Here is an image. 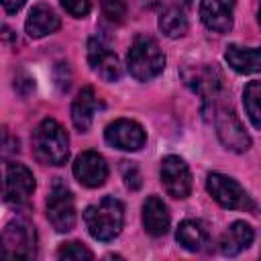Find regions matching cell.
Returning a JSON list of instances; mask_svg holds the SVG:
<instances>
[{
    "mask_svg": "<svg viewBox=\"0 0 261 261\" xmlns=\"http://www.w3.org/2000/svg\"><path fill=\"white\" fill-rule=\"evenodd\" d=\"M104 139L108 145L122 149V151H139L145 141L147 135L143 130V126L130 118H118L114 122H110L104 130Z\"/></svg>",
    "mask_w": 261,
    "mask_h": 261,
    "instance_id": "12",
    "label": "cell"
},
{
    "mask_svg": "<svg viewBox=\"0 0 261 261\" xmlns=\"http://www.w3.org/2000/svg\"><path fill=\"white\" fill-rule=\"evenodd\" d=\"M2 255L6 259H33V257H37V232L29 220L16 218L4 226V230H2Z\"/></svg>",
    "mask_w": 261,
    "mask_h": 261,
    "instance_id": "6",
    "label": "cell"
},
{
    "mask_svg": "<svg viewBox=\"0 0 261 261\" xmlns=\"http://www.w3.org/2000/svg\"><path fill=\"white\" fill-rule=\"evenodd\" d=\"M234 0H200V18L208 31L228 33L232 29Z\"/></svg>",
    "mask_w": 261,
    "mask_h": 261,
    "instance_id": "14",
    "label": "cell"
},
{
    "mask_svg": "<svg viewBox=\"0 0 261 261\" xmlns=\"http://www.w3.org/2000/svg\"><path fill=\"white\" fill-rule=\"evenodd\" d=\"M57 257L61 261H90V259H94V253L90 249H86L82 243L71 241V243H63L59 247Z\"/></svg>",
    "mask_w": 261,
    "mask_h": 261,
    "instance_id": "23",
    "label": "cell"
},
{
    "mask_svg": "<svg viewBox=\"0 0 261 261\" xmlns=\"http://www.w3.org/2000/svg\"><path fill=\"white\" fill-rule=\"evenodd\" d=\"M206 114H212L216 135L226 149H230L234 153H245L251 147V137L247 135V130L241 124L234 110L224 104V100H220L210 110H206Z\"/></svg>",
    "mask_w": 261,
    "mask_h": 261,
    "instance_id": "5",
    "label": "cell"
},
{
    "mask_svg": "<svg viewBox=\"0 0 261 261\" xmlns=\"http://www.w3.org/2000/svg\"><path fill=\"white\" fill-rule=\"evenodd\" d=\"M161 184L171 198L184 200L192 192V173L186 161L177 155H167L161 161Z\"/></svg>",
    "mask_w": 261,
    "mask_h": 261,
    "instance_id": "11",
    "label": "cell"
},
{
    "mask_svg": "<svg viewBox=\"0 0 261 261\" xmlns=\"http://www.w3.org/2000/svg\"><path fill=\"white\" fill-rule=\"evenodd\" d=\"M33 155L43 165H63L69 157V139L55 118H45L33 133Z\"/></svg>",
    "mask_w": 261,
    "mask_h": 261,
    "instance_id": "1",
    "label": "cell"
},
{
    "mask_svg": "<svg viewBox=\"0 0 261 261\" xmlns=\"http://www.w3.org/2000/svg\"><path fill=\"white\" fill-rule=\"evenodd\" d=\"M206 190L208 194L228 210H255V202L245 192V188L234 181L228 175L222 173H210L206 177Z\"/></svg>",
    "mask_w": 261,
    "mask_h": 261,
    "instance_id": "7",
    "label": "cell"
},
{
    "mask_svg": "<svg viewBox=\"0 0 261 261\" xmlns=\"http://www.w3.org/2000/svg\"><path fill=\"white\" fill-rule=\"evenodd\" d=\"M122 177H124V184H126L130 190L141 188V175H139V169H137L133 163L122 161Z\"/></svg>",
    "mask_w": 261,
    "mask_h": 261,
    "instance_id": "26",
    "label": "cell"
},
{
    "mask_svg": "<svg viewBox=\"0 0 261 261\" xmlns=\"http://www.w3.org/2000/svg\"><path fill=\"white\" fill-rule=\"evenodd\" d=\"M88 63L94 73H98L106 82H116L122 75V65L116 53L102 37H92L88 41Z\"/></svg>",
    "mask_w": 261,
    "mask_h": 261,
    "instance_id": "10",
    "label": "cell"
},
{
    "mask_svg": "<svg viewBox=\"0 0 261 261\" xmlns=\"http://www.w3.org/2000/svg\"><path fill=\"white\" fill-rule=\"evenodd\" d=\"M102 108V102L98 100L92 86H86L77 92L73 104H71V122L80 133H88L94 120V114Z\"/></svg>",
    "mask_w": 261,
    "mask_h": 261,
    "instance_id": "15",
    "label": "cell"
},
{
    "mask_svg": "<svg viewBox=\"0 0 261 261\" xmlns=\"http://www.w3.org/2000/svg\"><path fill=\"white\" fill-rule=\"evenodd\" d=\"M243 104H245L251 124L261 130V82H249L245 86Z\"/></svg>",
    "mask_w": 261,
    "mask_h": 261,
    "instance_id": "22",
    "label": "cell"
},
{
    "mask_svg": "<svg viewBox=\"0 0 261 261\" xmlns=\"http://www.w3.org/2000/svg\"><path fill=\"white\" fill-rule=\"evenodd\" d=\"M169 212L159 196H147L143 202V226L151 237H163L169 230Z\"/></svg>",
    "mask_w": 261,
    "mask_h": 261,
    "instance_id": "17",
    "label": "cell"
},
{
    "mask_svg": "<svg viewBox=\"0 0 261 261\" xmlns=\"http://www.w3.org/2000/svg\"><path fill=\"white\" fill-rule=\"evenodd\" d=\"M47 218L57 232H67L75 224L73 194L63 181H55L47 196Z\"/></svg>",
    "mask_w": 261,
    "mask_h": 261,
    "instance_id": "8",
    "label": "cell"
},
{
    "mask_svg": "<svg viewBox=\"0 0 261 261\" xmlns=\"http://www.w3.org/2000/svg\"><path fill=\"white\" fill-rule=\"evenodd\" d=\"M59 27H61V18L57 16V12L49 4H35L27 16V22H24L27 35L33 39H41L45 35H51Z\"/></svg>",
    "mask_w": 261,
    "mask_h": 261,
    "instance_id": "16",
    "label": "cell"
},
{
    "mask_svg": "<svg viewBox=\"0 0 261 261\" xmlns=\"http://www.w3.org/2000/svg\"><path fill=\"white\" fill-rule=\"evenodd\" d=\"M0 2H2V8H4L8 14H12V12H18V10L24 6L27 0H0Z\"/></svg>",
    "mask_w": 261,
    "mask_h": 261,
    "instance_id": "27",
    "label": "cell"
},
{
    "mask_svg": "<svg viewBox=\"0 0 261 261\" xmlns=\"http://www.w3.org/2000/svg\"><path fill=\"white\" fill-rule=\"evenodd\" d=\"M224 59L239 73H261V47L247 49L239 45H228L224 51Z\"/></svg>",
    "mask_w": 261,
    "mask_h": 261,
    "instance_id": "19",
    "label": "cell"
},
{
    "mask_svg": "<svg viewBox=\"0 0 261 261\" xmlns=\"http://www.w3.org/2000/svg\"><path fill=\"white\" fill-rule=\"evenodd\" d=\"M177 243L188 251H202L208 243V230L200 220H184L175 232Z\"/></svg>",
    "mask_w": 261,
    "mask_h": 261,
    "instance_id": "20",
    "label": "cell"
},
{
    "mask_svg": "<svg viewBox=\"0 0 261 261\" xmlns=\"http://www.w3.org/2000/svg\"><path fill=\"white\" fill-rule=\"evenodd\" d=\"M177 2H181V4H190V0H177Z\"/></svg>",
    "mask_w": 261,
    "mask_h": 261,
    "instance_id": "29",
    "label": "cell"
},
{
    "mask_svg": "<svg viewBox=\"0 0 261 261\" xmlns=\"http://www.w3.org/2000/svg\"><path fill=\"white\" fill-rule=\"evenodd\" d=\"M253 239H255V232H253L251 224H247V222H243V220H237V222H232V224L224 230V234L220 237L218 249H220L222 255L234 257V255H239L241 251H245V249L253 243Z\"/></svg>",
    "mask_w": 261,
    "mask_h": 261,
    "instance_id": "18",
    "label": "cell"
},
{
    "mask_svg": "<svg viewBox=\"0 0 261 261\" xmlns=\"http://www.w3.org/2000/svg\"><path fill=\"white\" fill-rule=\"evenodd\" d=\"M84 222L92 239L108 243L116 239L124 222V206L120 200L106 196L98 204H92L84 212Z\"/></svg>",
    "mask_w": 261,
    "mask_h": 261,
    "instance_id": "2",
    "label": "cell"
},
{
    "mask_svg": "<svg viewBox=\"0 0 261 261\" xmlns=\"http://www.w3.org/2000/svg\"><path fill=\"white\" fill-rule=\"evenodd\" d=\"M61 4L75 18H82L90 12V0H61Z\"/></svg>",
    "mask_w": 261,
    "mask_h": 261,
    "instance_id": "25",
    "label": "cell"
},
{
    "mask_svg": "<svg viewBox=\"0 0 261 261\" xmlns=\"http://www.w3.org/2000/svg\"><path fill=\"white\" fill-rule=\"evenodd\" d=\"M73 175L86 188H100L108 177V165L96 151H84L73 161Z\"/></svg>",
    "mask_w": 261,
    "mask_h": 261,
    "instance_id": "13",
    "label": "cell"
},
{
    "mask_svg": "<svg viewBox=\"0 0 261 261\" xmlns=\"http://www.w3.org/2000/svg\"><path fill=\"white\" fill-rule=\"evenodd\" d=\"M128 73L139 82H149L165 67V55L157 41L149 35H137L126 53Z\"/></svg>",
    "mask_w": 261,
    "mask_h": 261,
    "instance_id": "3",
    "label": "cell"
},
{
    "mask_svg": "<svg viewBox=\"0 0 261 261\" xmlns=\"http://www.w3.org/2000/svg\"><path fill=\"white\" fill-rule=\"evenodd\" d=\"M159 29L165 37L177 39L188 33V16L181 8H167L159 16Z\"/></svg>",
    "mask_w": 261,
    "mask_h": 261,
    "instance_id": "21",
    "label": "cell"
},
{
    "mask_svg": "<svg viewBox=\"0 0 261 261\" xmlns=\"http://www.w3.org/2000/svg\"><path fill=\"white\" fill-rule=\"evenodd\" d=\"M102 14L110 22H122L126 16V4L122 0H102Z\"/></svg>",
    "mask_w": 261,
    "mask_h": 261,
    "instance_id": "24",
    "label": "cell"
},
{
    "mask_svg": "<svg viewBox=\"0 0 261 261\" xmlns=\"http://www.w3.org/2000/svg\"><path fill=\"white\" fill-rule=\"evenodd\" d=\"M181 80L202 98V110H210L224 100V77L214 65H190L181 69Z\"/></svg>",
    "mask_w": 261,
    "mask_h": 261,
    "instance_id": "4",
    "label": "cell"
},
{
    "mask_svg": "<svg viewBox=\"0 0 261 261\" xmlns=\"http://www.w3.org/2000/svg\"><path fill=\"white\" fill-rule=\"evenodd\" d=\"M257 20H259V24H261V0H259V10H257Z\"/></svg>",
    "mask_w": 261,
    "mask_h": 261,
    "instance_id": "28",
    "label": "cell"
},
{
    "mask_svg": "<svg viewBox=\"0 0 261 261\" xmlns=\"http://www.w3.org/2000/svg\"><path fill=\"white\" fill-rule=\"evenodd\" d=\"M35 192V175L22 163H8L4 173V202L12 208L22 206Z\"/></svg>",
    "mask_w": 261,
    "mask_h": 261,
    "instance_id": "9",
    "label": "cell"
}]
</instances>
